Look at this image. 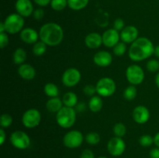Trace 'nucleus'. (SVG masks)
Returning <instances> with one entry per match:
<instances>
[{
    "label": "nucleus",
    "mask_w": 159,
    "mask_h": 158,
    "mask_svg": "<svg viewBox=\"0 0 159 158\" xmlns=\"http://www.w3.org/2000/svg\"><path fill=\"white\" fill-rule=\"evenodd\" d=\"M155 47L153 43L147 37H138L130 44L128 56L133 61L139 62L149 58L154 54Z\"/></svg>",
    "instance_id": "f257e3e1"
},
{
    "label": "nucleus",
    "mask_w": 159,
    "mask_h": 158,
    "mask_svg": "<svg viewBox=\"0 0 159 158\" xmlns=\"http://www.w3.org/2000/svg\"><path fill=\"white\" fill-rule=\"evenodd\" d=\"M40 40L48 46H55L60 44L64 39V30L61 26L56 23L43 24L39 30Z\"/></svg>",
    "instance_id": "f03ea898"
},
{
    "label": "nucleus",
    "mask_w": 159,
    "mask_h": 158,
    "mask_svg": "<svg viewBox=\"0 0 159 158\" xmlns=\"http://www.w3.org/2000/svg\"><path fill=\"white\" fill-rule=\"evenodd\" d=\"M56 121L61 128H71L75 123L76 111L74 108L63 106L58 112L56 113Z\"/></svg>",
    "instance_id": "7ed1b4c3"
},
{
    "label": "nucleus",
    "mask_w": 159,
    "mask_h": 158,
    "mask_svg": "<svg viewBox=\"0 0 159 158\" xmlns=\"http://www.w3.org/2000/svg\"><path fill=\"white\" fill-rule=\"evenodd\" d=\"M24 18L18 13H12L4 20L6 33L9 34H16L24 29Z\"/></svg>",
    "instance_id": "20e7f679"
},
{
    "label": "nucleus",
    "mask_w": 159,
    "mask_h": 158,
    "mask_svg": "<svg viewBox=\"0 0 159 158\" xmlns=\"http://www.w3.org/2000/svg\"><path fill=\"white\" fill-rule=\"evenodd\" d=\"M96 93L101 97H110L116 90V82L109 77H103L99 79L96 85Z\"/></svg>",
    "instance_id": "39448f33"
},
{
    "label": "nucleus",
    "mask_w": 159,
    "mask_h": 158,
    "mask_svg": "<svg viewBox=\"0 0 159 158\" xmlns=\"http://www.w3.org/2000/svg\"><path fill=\"white\" fill-rule=\"evenodd\" d=\"M144 71L141 67L138 64H131L126 70V77L129 83L132 85H141L144 80Z\"/></svg>",
    "instance_id": "423d86ee"
},
{
    "label": "nucleus",
    "mask_w": 159,
    "mask_h": 158,
    "mask_svg": "<svg viewBox=\"0 0 159 158\" xmlns=\"http://www.w3.org/2000/svg\"><path fill=\"white\" fill-rule=\"evenodd\" d=\"M9 141L10 143L18 150H26L30 147L31 143L30 138L27 133L20 130L11 133Z\"/></svg>",
    "instance_id": "0eeeda50"
},
{
    "label": "nucleus",
    "mask_w": 159,
    "mask_h": 158,
    "mask_svg": "<svg viewBox=\"0 0 159 158\" xmlns=\"http://www.w3.org/2000/svg\"><path fill=\"white\" fill-rule=\"evenodd\" d=\"M41 121V114L37 108L27 109L22 116V123L27 129H34L39 125Z\"/></svg>",
    "instance_id": "6e6552de"
},
{
    "label": "nucleus",
    "mask_w": 159,
    "mask_h": 158,
    "mask_svg": "<svg viewBox=\"0 0 159 158\" xmlns=\"http://www.w3.org/2000/svg\"><path fill=\"white\" fill-rule=\"evenodd\" d=\"M83 134L79 130H70L63 137V144L69 149H75L80 147L84 141Z\"/></svg>",
    "instance_id": "1a4fd4ad"
},
{
    "label": "nucleus",
    "mask_w": 159,
    "mask_h": 158,
    "mask_svg": "<svg viewBox=\"0 0 159 158\" xmlns=\"http://www.w3.org/2000/svg\"><path fill=\"white\" fill-rule=\"evenodd\" d=\"M82 78L81 72L75 68H70L65 70L61 77V81L65 87L72 88L80 82Z\"/></svg>",
    "instance_id": "9d476101"
},
{
    "label": "nucleus",
    "mask_w": 159,
    "mask_h": 158,
    "mask_svg": "<svg viewBox=\"0 0 159 158\" xmlns=\"http://www.w3.org/2000/svg\"><path fill=\"white\" fill-rule=\"evenodd\" d=\"M125 150L126 143L123 138L114 136L108 141L107 150L113 156H121L125 152Z\"/></svg>",
    "instance_id": "9b49d317"
},
{
    "label": "nucleus",
    "mask_w": 159,
    "mask_h": 158,
    "mask_svg": "<svg viewBox=\"0 0 159 158\" xmlns=\"http://www.w3.org/2000/svg\"><path fill=\"white\" fill-rule=\"evenodd\" d=\"M102 44L108 48H113L120 40V34L115 29H107L102 33Z\"/></svg>",
    "instance_id": "f8f14e48"
},
{
    "label": "nucleus",
    "mask_w": 159,
    "mask_h": 158,
    "mask_svg": "<svg viewBox=\"0 0 159 158\" xmlns=\"http://www.w3.org/2000/svg\"><path fill=\"white\" fill-rule=\"evenodd\" d=\"M134 121L138 124H145L150 119V111L144 105H138L135 107L132 112Z\"/></svg>",
    "instance_id": "ddd939ff"
},
{
    "label": "nucleus",
    "mask_w": 159,
    "mask_h": 158,
    "mask_svg": "<svg viewBox=\"0 0 159 158\" xmlns=\"http://www.w3.org/2000/svg\"><path fill=\"white\" fill-rule=\"evenodd\" d=\"M15 7L16 13L23 18L30 16L34 13V6L30 0H17Z\"/></svg>",
    "instance_id": "4468645a"
},
{
    "label": "nucleus",
    "mask_w": 159,
    "mask_h": 158,
    "mask_svg": "<svg viewBox=\"0 0 159 158\" xmlns=\"http://www.w3.org/2000/svg\"><path fill=\"white\" fill-rule=\"evenodd\" d=\"M120 40L122 42L127 43H130L135 41L138 38L139 32L138 28L134 26H127L124 28L122 31L120 33Z\"/></svg>",
    "instance_id": "2eb2a0df"
},
{
    "label": "nucleus",
    "mask_w": 159,
    "mask_h": 158,
    "mask_svg": "<svg viewBox=\"0 0 159 158\" xmlns=\"http://www.w3.org/2000/svg\"><path fill=\"white\" fill-rule=\"evenodd\" d=\"M93 62L100 68H107L113 62V57L110 52L107 50H100L93 56Z\"/></svg>",
    "instance_id": "dca6fc26"
},
{
    "label": "nucleus",
    "mask_w": 159,
    "mask_h": 158,
    "mask_svg": "<svg viewBox=\"0 0 159 158\" xmlns=\"http://www.w3.org/2000/svg\"><path fill=\"white\" fill-rule=\"evenodd\" d=\"M20 39L23 43L26 44H33L37 43L40 39L39 32H37L34 28H24L23 30L20 32Z\"/></svg>",
    "instance_id": "f3484780"
},
{
    "label": "nucleus",
    "mask_w": 159,
    "mask_h": 158,
    "mask_svg": "<svg viewBox=\"0 0 159 158\" xmlns=\"http://www.w3.org/2000/svg\"><path fill=\"white\" fill-rule=\"evenodd\" d=\"M18 74L22 79L25 81H32L36 77V70L30 64H23L18 68Z\"/></svg>",
    "instance_id": "a211bd4d"
},
{
    "label": "nucleus",
    "mask_w": 159,
    "mask_h": 158,
    "mask_svg": "<svg viewBox=\"0 0 159 158\" xmlns=\"http://www.w3.org/2000/svg\"><path fill=\"white\" fill-rule=\"evenodd\" d=\"M85 44L91 50L97 49L102 44V35L96 32L90 33L85 37Z\"/></svg>",
    "instance_id": "6ab92c4d"
},
{
    "label": "nucleus",
    "mask_w": 159,
    "mask_h": 158,
    "mask_svg": "<svg viewBox=\"0 0 159 158\" xmlns=\"http://www.w3.org/2000/svg\"><path fill=\"white\" fill-rule=\"evenodd\" d=\"M63 106L64 104L62 99H59L58 97L51 98L46 103L47 110L51 113H57Z\"/></svg>",
    "instance_id": "aec40b11"
},
{
    "label": "nucleus",
    "mask_w": 159,
    "mask_h": 158,
    "mask_svg": "<svg viewBox=\"0 0 159 158\" xmlns=\"http://www.w3.org/2000/svg\"><path fill=\"white\" fill-rule=\"evenodd\" d=\"M89 108L93 112H99L102 110V106H103V102L99 95H94L90 98L88 103Z\"/></svg>",
    "instance_id": "412c9836"
},
{
    "label": "nucleus",
    "mask_w": 159,
    "mask_h": 158,
    "mask_svg": "<svg viewBox=\"0 0 159 158\" xmlns=\"http://www.w3.org/2000/svg\"><path fill=\"white\" fill-rule=\"evenodd\" d=\"M64 106L74 108L78 105V96L75 93L68 91L66 92L62 97Z\"/></svg>",
    "instance_id": "4be33fe9"
},
{
    "label": "nucleus",
    "mask_w": 159,
    "mask_h": 158,
    "mask_svg": "<svg viewBox=\"0 0 159 158\" xmlns=\"http://www.w3.org/2000/svg\"><path fill=\"white\" fill-rule=\"evenodd\" d=\"M26 57H27V54H26V50L23 48H17L13 53L12 60H13L15 64L21 65L24 64V62L26 61Z\"/></svg>",
    "instance_id": "5701e85b"
},
{
    "label": "nucleus",
    "mask_w": 159,
    "mask_h": 158,
    "mask_svg": "<svg viewBox=\"0 0 159 158\" xmlns=\"http://www.w3.org/2000/svg\"><path fill=\"white\" fill-rule=\"evenodd\" d=\"M43 91L50 98H56L59 95V88L55 84L47 83L43 87Z\"/></svg>",
    "instance_id": "b1692460"
},
{
    "label": "nucleus",
    "mask_w": 159,
    "mask_h": 158,
    "mask_svg": "<svg viewBox=\"0 0 159 158\" xmlns=\"http://www.w3.org/2000/svg\"><path fill=\"white\" fill-rule=\"evenodd\" d=\"M89 2V0H68V6L72 10L79 11L86 7Z\"/></svg>",
    "instance_id": "393cba45"
},
{
    "label": "nucleus",
    "mask_w": 159,
    "mask_h": 158,
    "mask_svg": "<svg viewBox=\"0 0 159 158\" xmlns=\"http://www.w3.org/2000/svg\"><path fill=\"white\" fill-rule=\"evenodd\" d=\"M47 47H48V45L46 43H43L41 40H40V41L38 40L37 43L33 45V54L37 56V57H40V56L43 55L45 54L47 50Z\"/></svg>",
    "instance_id": "a878e982"
},
{
    "label": "nucleus",
    "mask_w": 159,
    "mask_h": 158,
    "mask_svg": "<svg viewBox=\"0 0 159 158\" xmlns=\"http://www.w3.org/2000/svg\"><path fill=\"white\" fill-rule=\"evenodd\" d=\"M100 136L96 132H90L85 136V140L88 144L91 146L97 145L100 142Z\"/></svg>",
    "instance_id": "bb28decb"
},
{
    "label": "nucleus",
    "mask_w": 159,
    "mask_h": 158,
    "mask_svg": "<svg viewBox=\"0 0 159 158\" xmlns=\"http://www.w3.org/2000/svg\"><path fill=\"white\" fill-rule=\"evenodd\" d=\"M138 90L135 85H130L124 91V98L127 101H132L136 98Z\"/></svg>",
    "instance_id": "cd10ccee"
},
{
    "label": "nucleus",
    "mask_w": 159,
    "mask_h": 158,
    "mask_svg": "<svg viewBox=\"0 0 159 158\" xmlns=\"http://www.w3.org/2000/svg\"><path fill=\"white\" fill-rule=\"evenodd\" d=\"M113 132L115 136L123 138L127 133V127L122 122H116L113 128Z\"/></svg>",
    "instance_id": "c85d7f7f"
},
{
    "label": "nucleus",
    "mask_w": 159,
    "mask_h": 158,
    "mask_svg": "<svg viewBox=\"0 0 159 158\" xmlns=\"http://www.w3.org/2000/svg\"><path fill=\"white\" fill-rule=\"evenodd\" d=\"M13 122V119H12V116L8 113H4L1 116L0 118V125L2 128H8L10 126Z\"/></svg>",
    "instance_id": "c756f323"
},
{
    "label": "nucleus",
    "mask_w": 159,
    "mask_h": 158,
    "mask_svg": "<svg viewBox=\"0 0 159 158\" xmlns=\"http://www.w3.org/2000/svg\"><path fill=\"white\" fill-rule=\"evenodd\" d=\"M68 6V0H51V6L54 10L62 11Z\"/></svg>",
    "instance_id": "7c9ffc66"
},
{
    "label": "nucleus",
    "mask_w": 159,
    "mask_h": 158,
    "mask_svg": "<svg viewBox=\"0 0 159 158\" xmlns=\"http://www.w3.org/2000/svg\"><path fill=\"white\" fill-rule=\"evenodd\" d=\"M127 50V45L124 42H119L113 47V54L117 57H122Z\"/></svg>",
    "instance_id": "2f4dec72"
},
{
    "label": "nucleus",
    "mask_w": 159,
    "mask_h": 158,
    "mask_svg": "<svg viewBox=\"0 0 159 158\" xmlns=\"http://www.w3.org/2000/svg\"><path fill=\"white\" fill-rule=\"evenodd\" d=\"M139 143L143 147H151L154 143V136L148 134L142 135L139 138Z\"/></svg>",
    "instance_id": "473e14b6"
},
{
    "label": "nucleus",
    "mask_w": 159,
    "mask_h": 158,
    "mask_svg": "<svg viewBox=\"0 0 159 158\" xmlns=\"http://www.w3.org/2000/svg\"><path fill=\"white\" fill-rule=\"evenodd\" d=\"M146 68H147L148 71H150V72H157V71H159V61L158 60H155V59L149 60L147 62Z\"/></svg>",
    "instance_id": "72a5a7b5"
},
{
    "label": "nucleus",
    "mask_w": 159,
    "mask_h": 158,
    "mask_svg": "<svg viewBox=\"0 0 159 158\" xmlns=\"http://www.w3.org/2000/svg\"><path fill=\"white\" fill-rule=\"evenodd\" d=\"M83 92L85 95L93 97L94 96L95 93H96V86L93 85H86L83 88Z\"/></svg>",
    "instance_id": "f704fd0d"
},
{
    "label": "nucleus",
    "mask_w": 159,
    "mask_h": 158,
    "mask_svg": "<svg viewBox=\"0 0 159 158\" xmlns=\"http://www.w3.org/2000/svg\"><path fill=\"white\" fill-rule=\"evenodd\" d=\"M124 27H125V23H124V20H122L121 18L116 19L115 21L113 22V29L117 30L118 32H121Z\"/></svg>",
    "instance_id": "c9c22d12"
},
{
    "label": "nucleus",
    "mask_w": 159,
    "mask_h": 158,
    "mask_svg": "<svg viewBox=\"0 0 159 158\" xmlns=\"http://www.w3.org/2000/svg\"><path fill=\"white\" fill-rule=\"evenodd\" d=\"M9 38L7 33H0V47H1V49H4L6 46H7L9 44Z\"/></svg>",
    "instance_id": "e433bc0d"
},
{
    "label": "nucleus",
    "mask_w": 159,
    "mask_h": 158,
    "mask_svg": "<svg viewBox=\"0 0 159 158\" xmlns=\"http://www.w3.org/2000/svg\"><path fill=\"white\" fill-rule=\"evenodd\" d=\"M33 16L35 19L36 20H40L43 19V17L44 16V11L41 8H38V9H36L34 11V13H33Z\"/></svg>",
    "instance_id": "4c0bfd02"
},
{
    "label": "nucleus",
    "mask_w": 159,
    "mask_h": 158,
    "mask_svg": "<svg viewBox=\"0 0 159 158\" xmlns=\"http://www.w3.org/2000/svg\"><path fill=\"white\" fill-rule=\"evenodd\" d=\"M80 158H95L94 153L89 149H85L81 153Z\"/></svg>",
    "instance_id": "58836bf2"
},
{
    "label": "nucleus",
    "mask_w": 159,
    "mask_h": 158,
    "mask_svg": "<svg viewBox=\"0 0 159 158\" xmlns=\"http://www.w3.org/2000/svg\"><path fill=\"white\" fill-rule=\"evenodd\" d=\"M150 158H159V147H155L151 150L149 153Z\"/></svg>",
    "instance_id": "ea45409f"
},
{
    "label": "nucleus",
    "mask_w": 159,
    "mask_h": 158,
    "mask_svg": "<svg viewBox=\"0 0 159 158\" xmlns=\"http://www.w3.org/2000/svg\"><path fill=\"white\" fill-rule=\"evenodd\" d=\"M34 1L36 4L38 5L40 7H45V6L51 4V0H34Z\"/></svg>",
    "instance_id": "a19ab883"
},
{
    "label": "nucleus",
    "mask_w": 159,
    "mask_h": 158,
    "mask_svg": "<svg viewBox=\"0 0 159 158\" xmlns=\"http://www.w3.org/2000/svg\"><path fill=\"white\" fill-rule=\"evenodd\" d=\"M6 133L5 132L4 129H0V145H3L6 142Z\"/></svg>",
    "instance_id": "79ce46f5"
},
{
    "label": "nucleus",
    "mask_w": 159,
    "mask_h": 158,
    "mask_svg": "<svg viewBox=\"0 0 159 158\" xmlns=\"http://www.w3.org/2000/svg\"><path fill=\"white\" fill-rule=\"evenodd\" d=\"M154 144L157 147H159V132L157 133L154 136Z\"/></svg>",
    "instance_id": "37998d69"
},
{
    "label": "nucleus",
    "mask_w": 159,
    "mask_h": 158,
    "mask_svg": "<svg viewBox=\"0 0 159 158\" xmlns=\"http://www.w3.org/2000/svg\"><path fill=\"white\" fill-rule=\"evenodd\" d=\"M6 33V27H5L4 22L0 23V33Z\"/></svg>",
    "instance_id": "c03bdc74"
},
{
    "label": "nucleus",
    "mask_w": 159,
    "mask_h": 158,
    "mask_svg": "<svg viewBox=\"0 0 159 158\" xmlns=\"http://www.w3.org/2000/svg\"><path fill=\"white\" fill-rule=\"evenodd\" d=\"M155 85H156V86L159 88V72L157 73L156 75H155Z\"/></svg>",
    "instance_id": "a18cd8bd"
},
{
    "label": "nucleus",
    "mask_w": 159,
    "mask_h": 158,
    "mask_svg": "<svg viewBox=\"0 0 159 158\" xmlns=\"http://www.w3.org/2000/svg\"><path fill=\"white\" fill-rule=\"evenodd\" d=\"M154 54L158 58H159V45H157L155 47V51H154Z\"/></svg>",
    "instance_id": "49530a36"
},
{
    "label": "nucleus",
    "mask_w": 159,
    "mask_h": 158,
    "mask_svg": "<svg viewBox=\"0 0 159 158\" xmlns=\"http://www.w3.org/2000/svg\"><path fill=\"white\" fill-rule=\"evenodd\" d=\"M97 158H108V157H106V156H99V157H97Z\"/></svg>",
    "instance_id": "de8ad7c7"
}]
</instances>
